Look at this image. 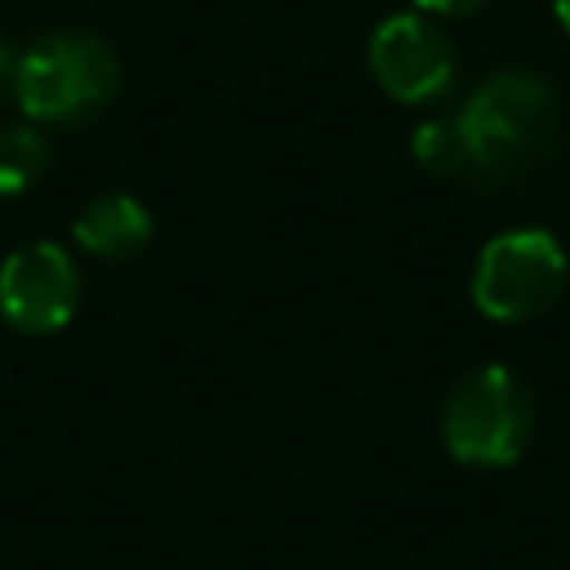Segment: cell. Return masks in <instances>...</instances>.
<instances>
[{
	"mask_svg": "<svg viewBox=\"0 0 570 570\" xmlns=\"http://www.w3.org/2000/svg\"><path fill=\"white\" fill-rule=\"evenodd\" d=\"M459 125L472 147V174L508 178L530 169L552 147L557 94L530 71H494L468 94Z\"/></svg>",
	"mask_w": 570,
	"mask_h": 570,
	"instance_id": "obj_1",
	"label": "cell"
},
{
	"mask_svg": "<svg viewBox=\"0 0 570 570\" xmlns=\"http://www.w3.org/2000/svg\"><path fill=\"white\" fill-rule=\"evenodd\" d=\"M120 89V62L89 31H53L13 67V98L36 125H89Z\"/></svg>",
	"mask_w": 570,
	"mask_h": 570,
	"instance_id": "obj_2",
	"label": "cell"
},
{
	"mask_svg": "<svg viewBox=\"0 0 570 570\" xmlns=\"http://www.w3.org/2000/svg\"><path fill=\"white\" fill-rule=\"evenodd\" d=\"M534 405L525 383L503 365L468 370L441 405V441L468 468H508L525 454Z\"/></svg>",
	"mask_w": 570,
	"mask_h": 570,
	"instance_id": "obj_3",
	"label": "cell"
},
{
	"mask_svg": "<svg viewBox=\"0 0 570 570\" xmlns=\"http://www.w3.org/2000/svg\"><path fill=\"white\" fill-rule=\"evenodd\" d=\"M570 263L552 232L512 227L485 240L472 267V303L490 321H534L566 289Z\"/></svg>",
	"mask_w": 570,
	"mask_h": 570,
	"instance_id": "obj_4",
	"label": "cell"
},
{
	"mask_svg": "<svg viewBox=\"0 0 570 570\" xmlns=\"http://www.w3.org/2000/svg\"><path fill=\"white\" fill-rule=\"evenodd\" d=\"M370 71L396 102H436L454 89L459 58L436 22L419 13H392L370 36Z\"/></svg>",
	"mask_w": 570,
	"mask_h": 570,
	"instance_id": "obj_5",
	"label": "cell"
},
{
	"mask_svg": "<svg viewBox=\"0 0 570 570\" xmlns=\"http://www.w3.org/2000/svg\"><path fill=\"white\" fill-rule=\"evenodd\" d=\"M80 307V267L58 240H31L0 263V316L18 334H58Z\"/></svg>",
	"mask_w": 570,
	"mask_h": 570,
	"instance_id": "obj_6",
	"label": "cell"
},
{
	"mask_svg": "<svg viewBox=\"0 0 570 570\" xmlns=\"http://www.w3.org/2000/svg\"><path fill=\"white\" fill-rule=\"evenodd\" d=\"M71 236L94 258H129L151 240V214L129 191H107L80 209Z\"/></svg>",
	"mask_w": 570,
	"mask_h": 570,
	"instance_id": "obj_7",
	"label": "cell"
},
{
	"mask_svg": "<svg viewBox=\"0 0 570 570\" xmlns=\"http://www.w3.org/2000/svg\"><path fill=\"white\" fill-rule=\"evenodd\" d=\"M49 169V142L36 125H0V196H22Z\"/></svg>",
	"mask_w": 570,
	"mask_h": 570,
	"instance_id": "obj_8",
	"label": "cell"
},
{
	"mask_svg": "<svg viewBox=\"0 0 570 570\" xmlns=\"http://www.w3.org/2000/svg\"><path fill=\"white\" fill-rule=\"evenodd\" d=\"M414 147V160L441 178H454V174H468L472 169V147H468V134L459 125V116L450 120H423L410 138Z\"/></svg>",
	"mask_w": 570,
	"mask_h": 570,
	"instance_id": "obj_9",
	"label": "cell"
},
{
	"mask_svg": "<svg viewBox=\"0 0 570 570\" xmlns=\"http://www.w3.org/2000/svg\"><path fill=\"white\" fill-rule=\"evenodd\" d=\"M423 13H441V18H463V13H476L481 4L490 0H414Z\"/></svg>",
	"mask_w": 570,
	"mask_h": 570,
	"instance_id": "obj_10",
	"label": "cell"
},
{
	"mask_svg": "<svg viewBox=\"0 0 570 570\" xmlns=\"http://www.w3.org/2000/svg\"><path fill=\"white\" fill-rule=\"evenodd\" d=\"M13 67H18V58L9 53V45L0 40V98L4 94H13Z\"/></svg>",
	"mask_w": 570,
	"mask_h": 570,
	"instance_id": "obj_11",
	"label": "cell"
},
{
	"mask_svg": "<svg viewBox=\"0 0 570 570\" xmlns=\"http://www.w3.org/2000/svg\"><path fill=\"white\" fill-rule=\"evenodd\" d=\"M552 9H557V22L570 31V0H552Z\"/></svg>",
	"mask_w": 570,
	"mask_h": 570,
	"instance_id": "obj_12",
	"label": "cell"
}]
</instances>
